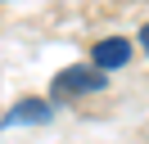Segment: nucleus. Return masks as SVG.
<instances>
[{
  "instance_id": "obj_2",
  "label": "nucleus",
  "mask_w": 149,
  "mask_h": 144,
  "mask_svg": "<svg viewBox=\"0 0 149 144\" xmlns=\"http://www.w3.org/2000/svg\"><path fill=\"white\" fill-rule=\"evenodd\" d=\"M131 63V41L127 36H104V41H95V50H91V68L95 72H118V68H127Z\"/></svg>"
},
{
  "instance_id": "obj_4",
  "label": "nucleus",
  "mask_w": 149,
  "mask_h": 144,
  "mask_svg": "<svg viewBox=\"0 0 149 144\" xmlns=\"http://www.w3.org/2000/svg\"><path fill=\"white\" fill-rule=\"evenodd\" d=\"M136 41H140V50L149 54V23H145V27H140V32H136Z\"/></svg>"
},
{
  "instance_id": "obj_1",
  "label": "nucleus",
  "mask_w": 149,
  "mask_h": 144,
  "mask_svg": "<svg viewBox=\"0 0 149 144\" xmlns=\"http://www.w3.org/2000/svg\"><path fill=\"white\" fill-rule=\"evenodd\" d=\"M54 90H59V95H100V90H109V77L95 72L91 63H72V68L59 72Z\"/></svg>"
},
{
  "instance_id": "obj_3",
  "label": "nucleus",
  "mask_w": 149,
  "mask_h": 144,
  "mask_svg": "<svg viewBox=\"0 0 149 144\" xmlns=\"http://www.w3.org/2000/svg\"><path fill=\"white\" fill-rule=\"evenodd\" d=\"M54 117V104L50 99H18L9 113L0 117V126H45Z\"/></svg>"
}]
</instances>
